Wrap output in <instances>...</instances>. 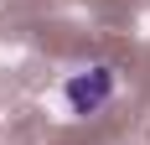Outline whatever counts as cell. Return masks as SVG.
<instances>
[{
	"label": "cell",
	"mask_w": 150,
	"mask_h": 145,
	"mask_svg": "<svg viewBox=\"0 0 150 145\" xmlns=\"http://www.w3.org/2000/svg\"><path fill=\"white\" fill-rule=\"evenodd\" d=\"M114 88H119L114 68H104V62H98V68L73 72V78L62 83V99H67V109H73V114H98V109H109Z\"/></svg>",
	"instance_id": "6da1fadb"
}]
</instances>
